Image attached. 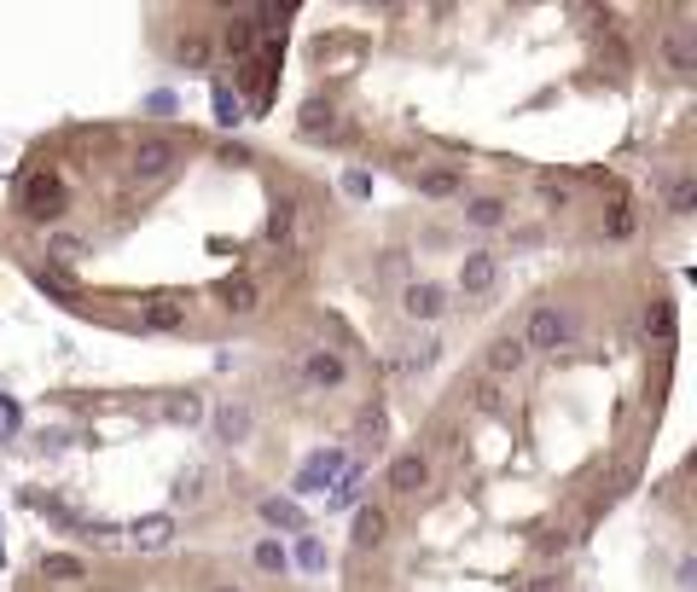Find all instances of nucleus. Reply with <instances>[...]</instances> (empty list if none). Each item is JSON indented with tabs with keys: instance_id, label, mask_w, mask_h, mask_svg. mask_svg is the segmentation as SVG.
I'll use <instances>...</instances> for the list:
<instances>
[{
	"instance_id": "35",
	"label": "nucleus",
	"mask_w": 697,
	"mask_h": 592,
	"mask_svg": "<svg viewBox=\"0 0 697 592\" xmlns=\"http://www.w3.org/2000/svg\"><path fill=\"white\" fill-rule=\"evenodd\" d=\"M215 592H239V587H215Z\"/></svg>"
},
{
	"instance_id": "33",
	"label": "nucleus",
	"mask_w": 697,
	"mask_h": 592,
	"mask_svg": "<svg viewBox=\"0 0 697 592\" xmlns=\"http://www.w3.org/2000/svg\"><path fill=\"white\" fill-rule=\"evenodd\" d=\"M192 494H203V470H192V477L181 482V500H192Z\"/></svg>"
},
{
	"instance_id": "7",
	"label": "nucleus",
	"mask_w": 697,
	"mask_h": 592,
	"mask_svg": "<svg viewBox=\"0 0 697 592\" xmlns=\"http://www.w3.org/2000/svg\"><path fill=\"white\" fill-rule=\"evenodd\" d=\"M24 204H29V215H41V222H47V215L64 210V186L53 175H36V180H29V192H24Z\"/></svg>"
},
{
	"instance_id": "10",
	"label": "nucleus",
	"mask_w": 697,
	"mask_h": 592,
	"mask_svg": "<svg viewBox=\"0 0 697 592\" xmlns=\"http://www.w3.org/2000/svg\"><path fill=\"white\" fill-rule=\"evenodd\" d=\"M413 180H419L424 198H453L459 186H465V175H459V168H448V163H441V168H419Z\"/></svg>"
},
{
	"instance_id": "13",
	"label": "nucleus",
	"mask_w": 697,
	"mask_h": 592,
	"mask_svg": "<svg viewBox=\"0 0 697 592\" xmlns=\"http://www.w3.org/2000/svg\"><path fill=\"white\" fill-rule=\"evenodd\" d=\"M41 575H47V581H88V564L71 557V552H47L41 557Z\"/></svg>"
},
{
	"instance_id": "28",
	"label": "nucleus",
	"mask_w": 697,
	"mask_h": 592,
	"mask_svg": "<svg viewBox=\"0 0 697 592\" xmlns=\"http://www.w3.org/2000/svg\"><path fill=\"white\" fill-rule=\"evenodd\" d=\"M215 116H221V123L239 128V105H233V93H227V88H215Z\"/></svg>"
},
{
	"instance_id": "30",
	"label": "nucleus",
	"mask_w": 697,
	"mask_h": 592,
	"mask_svg": "<svg viewBox=\"0 0 697 592\" xmlns=\"http://www.w3.org/2000/svg\"><path fill=\"white\" fill-rule=\"evenodd\" d=\"M302 123H309V134H320V123H332V105H320V99H314V105L302 111Z\"/></svg>"
},
{
	"instance_id": "11",
	"label": "nucleus",
	"mask_w": 697,
	"mask_h": 592,
	"mask_svg": "<svg viewBox=\"0 0 697 592\" xmlns=\"http://www.w3.org/2000/svg\"><path fill=\"white\" fill-rule=\"evenodd\" d=\"M169 540H175V522H169V517H140V522H134V546L163 552Z\"/></svg>"
},
{
	"instance_id": "5",
	"label": "nucleus",
	"mask_w": 697,
	"mask_h": 592,
	"mask_svg": "<svg viewBox=\"0 0 697 592\" xmlns=\"http://www.w3.org/2000/svg\"><path fill=\"white\" fill-rule=\"evenodd\" d=\"M483 361H488V371H483V378H495V383H500L506 371H523V361H530V349H523V337H495Z\"/></svg>"
},
{
	"instance_id": "27",
	"label": "nucleus",
	"mask_w": 697,
	"mask_h": 592,
	"mask_svg": "<svg viewBox=\"0 0 697 592\" xmlns=\"http://www.w3.org/2000/svg\"><path fill=\"white\" fill-rule=\"evenodd\" d=\"M257 564H262V569H285V546H279V540H267V546H257Z\"/></svg>"
},
{
	"instance_id": "3",
	"label": "nucleus",
	"mask_w": 697,
	"mask_h": 592,
	"mask_svg": "<svg viewBox=\"0 0 697 592\" xmlns=\"http://www.w3.org/2000/svg\"><path fill=\"white\" fill-rule=\"evenodd\" d=\"M662 64H669L680 81L697 76V36L692 29H669V36H662Z\"/></svg>"
},
{
	"instance_id": "22",
	"label": "nucleus",
	"mask_w": 697,
	"mask_h": 592,
	"mask_svg": "<svg viewBox=\"0 0 697 592\" xmlns=\"http://www.w3.org/2000/svg\"><path fill=\"white\" fill-rule=\"evenodd\" d=\"M215 430L227 436V442H239V436L250 430V413H245V407H221V413H215Z\"/></svg>"
},
{
	"instance_id": "19",
	"label": "nucleus",
	"mask_w": 697,
	"mask_h": 592,
	"mask_svg": "<svg viewBox=\"0 0 697 592\" xmlns=\"http://www.w3.org/2000/svg\"><path fill=\"white\" fill-rule=\"evenodd\" d=\"M384 529H389L384 512H361V517H354V546H378Z\"/></svg>"
},
{
	"instance_id": "18",
	"label": "nucleus",
	"mask_w": 697,
	"mask_h": 592,
	"mask_svg": "<svg viewBox=\"0 0 697 592\" xmlns=\"http://www.w3.org/2000/svg\"><path fill=\"white\" fill-rule=\"evenodd\" d=\"M645 337H657V343H669V337H674V308H669V302L645 308Z\"/></svg>"
},
{
	"instance_id": "8",
	"label": "nucleus",
	"mask_w": 697,
	"mask_h": 592,
	"mask_svg": "<svg viewBox=\"0 0 697 592\" xmlns=\"http://www.w3.org/2000/svg\"><path fill=\"white\" fill-rule=\"evenodd\" d=\"M146 326L151 331H181L186 326V297H151L146 302Z\"/></svg>"
},
{
	"instance_id": "17",
	"label": "nucleus",
	"mask_w": 697,
	"mask_h": 592,
	"mask_svg": "<svg viewBox=\"0 0 697 592\" xmlns=\"http://www.w3.org/2000/svg\"><path fill=\"white\" fill-rule=\"evenodd\" d=\"M465 222H471V227H500V222H506V204H500V198H471V204H465Z\"/></svg>"
},
{
	"instance_id": "34",
	"label": "nucleus",
	"mask_w": 697,
	"mask_h": 592,
	"mask_svg": "<svg viewBox=\"0 0 697 592\" xmlns=\"http://www.w3.org/2000/svg\"><path fill=\"white\" fill-rule=\"evenodd\" d=\"M530 592H558V581H535Z\"/></svg>"
},
{
	"instance_id": "24",
	"label": "nucleus",
	"mask_w": 697,
	"mask_h": 592,
	"mask_svg": "<svg viewBox=\"0 0 697 592\" xmlns=\"http://www.w3.org/2000/svg\"><path fill=\"white\" fill-rule=\"evenodd\" d=\"M262 517H267V522H285V529H297V505H279V500H267V505H262Z\"/></svg>"
},
{
	"instance_id": "23",
	"label": "nucleus",
	"mask_w": 697,
	"mask_h": 592,
	"mask_svg": "<svg viewBox=\"0 0 697 592\" xmlns=\"http://www.w3.org/2000/svg\"><path fill=\"white\" fill-rule=\"evenodd\" d=\"M291 215H297L291 204H274V222H267V239H274V244L291 239Z\"/></svg>"
},
{
	"instance_id": "1",
	"label": "nucleus",
	"mask_w": 697,
	"mask_h": 592,
	"mask_svg": "<svg viewBox=\"0 0 697 592\" xmlns=\"http://www.w3.org/2000/svg\"><path fill=\"white\" fill-rule=\"evenodd\" d=\"M570 343V314L564 308H535L530 331H523V349H564Z\"/></svg>"
},
{
	"instance_id": "20",
	"label": "nucleus",
	"mask_w": 697,
	"mask_h": 592,
	"mask_svg": "<svg viewBox=\"0 0 697 592\" xmlns=\"http://www.w3.org/2000/svg\"><path fill=\"white\" fill-rule=\"evenodd\" d=\"M669 210H674V215H692V210H697V180H692V175H680V180L669 186Z\"/></svg>"
},
{
	"instance_id": "16",
	"label": "nucleus",
	"mask_w": 697,
	"mask_h": 592,
	"mask_svg": "<svg viewBox=\"0 0 697 592\" xmlns=\"http://www.w3.org/2000/svg\"><path fill=\"white\" fill-rule=\"evenodd\" d=\"M36 285H41L47 297L71 302V308H76V302H82V285H76V279H64V274H53V267H41V274H36Z\"/></svg>"
},
{
	"instance_id": "31",
	"label": "nucleus",
	"mask_w": 697,
	"mask_h": 592,
	"mask_svg": "<svg viewBox=\"0 0 697 592\" xmlns=\"http://www.w3.org/2000/svg\"><path fill=\"white\" fill-rule=\"evenodd\" d=\"M627 232H634V215L617 210V215H610V239H627Z\"/></svg>"
},
{
	"instance_id": "2",
	"label": "nucleus",
	"mask_w": 697,
	"mask_h": 592,
	"mask_svg": "<svg viewBox=\"0 0 697 592\" xmlns=\"http://www.w3.org/2000/svg\"><path fill=\"white\" fill-rule=\"evenodd\" d=\"M134 175L140 180H169L175 175V146L169 140H140L134 146Z\"/></svg>"
},
{
	"instance_id": "12",
	"label": "nucleus",
	"mask_w": 697,
	"mask_h": 592,
	"mask_svg": "<svg viewBox=\"0 0 697 592\" xmlns=\"http://www.w3.org/2000/svg\"><path fill=\"white\" fill-rule=\"evenodd\" d=\"M465 401H471L477 413H488V418H500V413H506V401H500V383H495V378H471V383H465Z\"/></svg>"
},
{
	"instance_id": "14",
	"label": "nucleus",
	"mask_w": 697,
	"mask_h": 592,
	"mask_svg": "<svg viewBox=\"0 0 697 592\" xmlns=\"http://www.w3.org/2000/svg\"><path fill=\"white\" fill-rule=\"evenodd\" d=\"M459 285H465L471 297L488 291V285H495V256H483V250H477V256H465V267H459Z\"/></svg>"
},
{
	"instance_id": "4",
	"label": "nucleus",
	"mask_w": 697,
	"mask_h": 592,
	"mask_svg": "<svg viewBox=\"0 0 697 592\" xmlns=\"http://www.w3.org/2000/svg\"><path fill=\"white\" fill-rule=\"evenodd\" d=\"M424 482H431V459H424V453H396V459H389V488H396V494H419Z\"/></svg>"
},
{
	"instance_id": "6",
	"label": "nucleus",
	"mask_w": 697,
	"mask_h": 592,
	"mask_svg": "<svg viewBox=\"0 0 697 592\" xmlns=\"http://www.w3.org/2000/svg\"><path fill=\"white\" fill-rule=\"evenodd\" d=\"M401 308L413 314V319H441V308H448V291H441V285H431V279H419V285H407Z\"/></svg>"
},
{
	"instance_id": "21",
	"label": "nucleus",
	"mask_w": 697,
	"mask_h": 592,
	"mask_svg": "<svg viewBox=\"0 0 697 592\" xmlns=\"http://www.w3.org/2000/svg\"><path fill=\"white\" fill-rule=\"evenodd\" d=\"M221 47H227L233 59H245L250 47H257V29H250V18H239V24H227V41H221Z\"/></svg>"
},
{
	"instance_id": "25",
	"label": "nucleus",
	"mask_w": 697,
	"mask_h": 592,
	"mask_svg": "<svg viewBox=\"0 0 697 592\" xmlns=\"http://www.w3.org/2000/svg\"><path fill=\"white\" fill-rule=\"evenodd\" d=\"M175 53H181V64H203V59H210V47H203L198 36H186V41L175 47Z\"/></svg>"
},
{
	"instance_id": "29",
	"label": "nucleus",
	"mask_w": 697,
	"mask_h": 592,
	"mask_svg": "<svg viewBox=\"0 0 697 592\" xmlns=\"http://www.w3.org/2000/svg\"><path fill=\"white\" fill-rule=\"evenodd\" d=\"M169 418H186V425H198V401H192V395L169 401Z\"/></svg>"
},
{
	"instance_id": "9",
	"label": "nucleus",
	"mask_w": 697,
	"mask_h": 592,
	"mask_svg": "<svg viewBox=\"0 0 697 592\" xmlns=\"http://www.w3.org/2000/svg\"><path fill=\"white\" fill-rule=\"evenodd\" d=\"M221 302H227V314H257L262 308V285L257 279H227L221 285Z\"/></svg>"
},
{
	"instance_id": "32",
	"label": "nucleus",
	"mask_w": 697,
	"mask_h": 592,
	"mask_svg": "<svg viewBox=\"0 0 697 592\" xmlns=\"http://www.w3.org/2000/svg\"><path fill=\"white\" fill-rule=\"evenodd\" d=\"M326 331H332V337H337V343H344V349L354 343V337H349V326H344V319H337V314H326Z\"/></svg>"
},
{
	"instance_id": "26",
	"label": "nucleus",
	"mask_w": 697,
	"mask_h": 592,
	"mask_svg": "<svg viewBox=\"0 0 697 592\" xmlns=\"http://www.w3.org/2000/svg\"><path fill=\"white\" fill-rule=\"evenodd\" d=\"M361 436H366V442H384V413H378V407L361 413Z\"/></svg>"
},
{
	"instance_id": "15",
	"label": "nucleus",
	"mask_w": 697,
	"mask_h": 592,
	"mask_svg": "<svg viewBox=\"0 0 697 592\" xmlns=\"http://www.w3.org/2000/svg\"><path fill=\"white\" fill-rule=\"evenodd\" d=\"M344 371H349L344 354H332V349L309 354V383H326V389H332V383H344Z\"/></svg>"
}]
</instances>
